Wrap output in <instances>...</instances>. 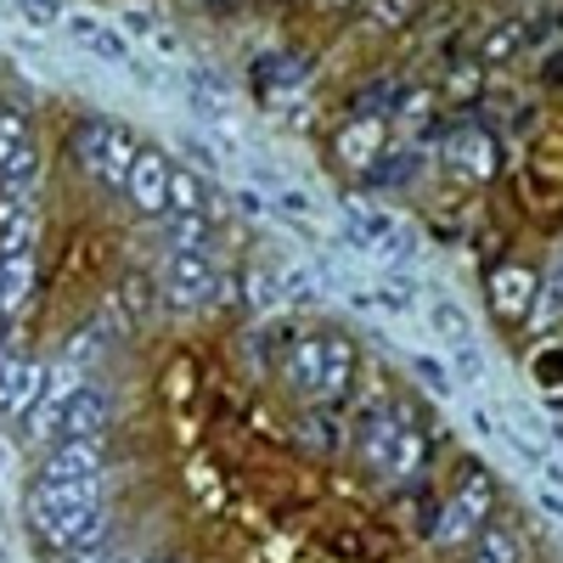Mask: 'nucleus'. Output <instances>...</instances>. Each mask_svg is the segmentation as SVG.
<instances>
[{"mask_svg":"<svg viewBox=\"0 0 563 563\" xmlns=\"http://www.w3.org/2000/svg\"><path fill=\"white\" fill-rule=\"evenodd\" d=\"M68 147H74L85 175H97L102 186H124V175L135 164V130L119 119H79Z\"/></svg>","mask_w":563,"mask_h":563,"instance_id":"f257e3e1","label":"nucleus"},{"mask_svg":"<svg viewBox=\"0 0 563 563\" xmlns=\"http://www.w3.org/2000/svg\"><path fill=\"white\" fill-rule=\"evenodd\" d=\"M158 294H164V305H175V310H203V305H214V299H220V276H214L209 254L169 249V260H164V271H158Z\"/></svg>","mask_w":563,"mask_h":563,"instance_id":"f03ea898","label":"nucleus"},{"mask_svg":"<svg viewBox=\"0 0 563 563\" xmlns=\"http://www.w3.org/2000/svg\"><path fill=\"white\" fill-rule=\"evenodd\" d=\"M169 158L158 153V147H135V164H130V175H124V186L119 192L135 203V214H169Z\"/></svg>","mask_w":563,"mask_h":563,"instance_id":"7ed1b4c3","label":"nucleus"},{"mask_svg":"<svg viewBox=\"0 0 563 563\" xmlns=\"http://www.w3.org/2000/svg\"><path fill=\"white\" fill-rule=\"evenodd\" d=\"M45 485H97L102 479V451L97 440H52L40 456Z\"/></svg>","mask_w":563,"mask_h":563,"instance_id":"20e7f679","label":"nucleus"},{"mask_svg":"<svg viewBox=\"0 0 563 563\" xmlns=\"http://www.w3.org/2000/svg\"><path fill=\"white\" fill-rule=\"evenodd\" d=\"M108 422V395L79 384L63 406H57V422H52V440H97Z\"/></svg>","mask_w":563,"mask_h":563,"instance_id":"39448f33","label":"nucleus"},{"mask_svg":"<svg viewBox=\"0 0 563 563\" xmlns=\"http://www.w3.org/2000/svg\"><path fill=\"white\" fill-rule=\"evenodd\" d=\"M102 530H108V512H102L97 496H90V501L68 507L63 519L45 530V541H52L57 552H90V547H102Z\"/></svg>","mask_w":563,"mask_h":563,"instance_id":"423d86ee","label":"nucleus"},{"mask_svg":"<svg viewBox=\"0 0 563 563\" xmlns=\"http://www.w3.org/2000/svg\"><path fill=\"white\" fill-rule=\"evenodd\" d=\"M339 158L350 164V169H378V158H384V147H389V135H384V119L378 113H361V119H350L344 130H339Z\"/></svg>","mask_w":563,"mask_h":563,"instance_id":"0eeeda50","label":"nucleus"},{"mask_svg":"<svg viewBox=\"0 0 563 563\" xmlns=\"http://www.w3.org/2000/svg\"><path fill=\"white\" fill-rule=\"evenodd\" d=\"M536 271L530 265H501V271H490V305L507 316V321H525L530 316V305H536Z\"/></svg>","mask_w":563,"mask_h":563,"instance_id":"6e6552de","label":"nucleus"},{"mask_svg":"<svg viewBox=\"0 0 563 563\" xmlns=\"http://www.w3.org/2000/svg\"><path fill=\"white\" fill-rule=\"evenodd\" d=\"M445 158H451V169L462 175V180H496V141L485 135V130H456L451 135V147H445Z\"/></svg>","mask_w":563,"mask_h":563,"instance_id":"1a4fd4ad","label":"nucleus"},{"mask_svg":"<svg viewBox=\"0 0 563 563\" xmlns=\"http://www.w3.org/2000/svg\"><path fill=\"white\" fill-rule=\"evenodd\" d=\"M45 384V366L29 355H12V366L0 372V417H29V406L40 400Z\"/></svg>","mask_w":563,"mask_h":563,"instance_id":"9d476101","label":"nucleus"},{"mask_svg":"<svg viewBox=\"0 0 563 563\" xmlns=\"http://www.w3.org/2000/svg\"><path fill=\"white\" fill-rule=\"evenodd\" d=\"M34 225H40L34 198L0 192V260L7 254H34Z\"/></svg>","mask_w":563,"mask_h":563,"instance_id":"9b49d317","label":"nucleus"},{"mask_svg":"<svg viewBox=\"0 0 563 563\" xmlns=\"http://www.w3.org/2000/svg\"><path fill=\"white\" fill-rule=\"evenodd\" d=\"M344 214H350V238L361 243V249H378V254H400V225L389 220V214H378L372 203H344Z\"/></svg>","mask_w":563,"mask_h":563,"instance_id":"f8f14e48","label":"nucleus"},{"mask_svg":"<svg viewBox=\"0 0 563 563\" xmlns=\"http://www.w3.org/2000/svg\"><path fill=\"white\" fill-rule=\"evenodd\" d=\"M34 299V254H7L0 260V316H23Z\"/></svg>","mask_w":563,"mask_h":563,"instance_id":"ddd939ff","label":"nucleus"},{"mask_svg":"<svg viewBox=\"0 0 563 563\" xmlns=\"http://www.w3.org/2000/svg\"><path fill=\"white\" fill-rule=\"evenodd\" d=\"M169 209H180V214H209L214 209V192H209V175H198V169H169Z\"/></svg>","mask_w":563,"mask_h":563,"instance_id":"4468645a","label":"nucleus"},{"mask_svg":"<svg viewBox=\"0 0 563 563\" xmlns=\"http://www.w3.org/2000/svg\"><path fill=\"white\" fill-rule=\"evenodd\" d=\"M68 29H74V40H85V52H97L102 63L130 68V45H124V34H119V29H108V23H97V18H74Z\"/></svg>","mask_w":563,"mask_h":563,"instance_id":"2eb2a0df","label":"nucleus"},{"mask_svg":"<svg viewBox=\"0 0 563 563\" xmlns=\"http://www.w3.org/2000/svg\"><path fill=\"white\" fill-rule=\"evenodd\" d=\"M384 474L389 479H411L417 467H422V434L417 429H406V422H395V434H389V445H384Z\"/></svg>","mask_w":563,"mask_h":563,"instance_id":"dca6fc26","label":"nucleus"},{"mask_svg":"<svg viewBox=\"0 0 563 563\" xmlns=\"http://www.w3.org/2000/svg\"><path fill=\"white\" fill-rule=\"evenodd\" d=\"M350 378H355V350L344 344V339H327V366H321V400H344V389H350Z\"/></svg>","mask_w":563,"mask_h":563,"instance_id":"f3484780","label":"nucleus"},{"mask_svg":"<svg viewBox=\"0 0 563 563\" xmlns=\"http://www.w3.org/2000/svg\"><path fill=\"white\" fill-rule=\"evenodd\" d=\"M119 23H124V34H135V40H147V45H153L158 57H180V40H175V29H169V23H158L153 12H141V7H130V12L119 18Z\"/></svg>","mask_w":563,"mask_h":563,"instance_id":"a211bd4d","label":"nucleus"},{"mask_svg":"<svg viewBox=\"0 0 563 563\" xmlns=\"http://www.w3.org/2000/svg\"><path fill=\"white\" fill-rule=\"evenodd\" d=\"M519 45H525V18H501V23L485 34V45H479V63H485V68H501V63L519 57Z\"/></svg>","mask_w":563,"mask_h":563,"instance_id":"6ab92c4d","label":"nucleus"},{"mask_svg":"<svg viewBox=\"0 0 563 563\" xmlns=\"http://www.w3.org/2000/svg\"><path fill=\"white\" fill-rule=\"evenodd\" d=\"M214 231H209V214H180L169 209V249H186V254H209Z\"/></svg>","mask_w":563,"mask_h":563,"instance_id":"aec40b11","label":"nucleus"},{"mask_svg":"<svg viewBox=\"0 0 563 563\" xmlns=\"http://www.w3.org/2000/svg\"><path fill=\"white\" fill-rule=\"evenodd\" d=\"M288 361H294V384L305 395H316L321 389V366H327V339H299Z\"/></svg>","mask_w":563,"mask_h":563,"instance_id":"412c9836","label":"nucleus"},{"mask_svg":"<svg viewBox=\"0 0 563 563\" xmlns=\"http://www.w3.org/2000/svg\"><path fill=\"white\" fill-rule=\"evenodd\" d=\"M474 530H479V519H474V512H467L462 501H451V507H440V519H434L429 541H440V547H462Z\"/></svg>","mask_w":563,"mask_h":563,"instance_id":"4be33fe9","label":"nucleus"},{"mask_svg":"<svg viewBox=\"0 0 563 563\" xmlns=\"http://www.w3.org/2000/svg\"><path fill=\"white\" fill-rule=\"evenodd\" d=\"M34 180H40V153L23 147L7 169H0V192H18V198H34Z\"/></svg>","mask_w":563,"mask_h":563,"instance_id":"5701e85b","label":"nucleus"},{"mask_svg":"<svg viewBox=\"0 0 563 563\" xmlns=\"http://www.w3.org/2000/svg\"><path fill=\"white\" fill-rule=\"evenodd\" d=\"M479 552L490 558V563H525V541L512 536V530H501V525H479Z\"/></svg>","mask_w":563,"mask_h":563,"instance_id":"b1692460","label":"nucleus"},{"mask_svg":"<svg viewBox=\"0 0 563 563\" xmlns=\"http://www.w3.org/2000/svg\"><path fill=\"white\" fill-rule=\"evenodd\" d=\"M456 501H462L467 512H474V519H485L490 501H496V479L485 474V467H467V474H462V490H456Z\"/></svg>","mask_w":563,"mask_h":563,"instance_id":"393cba45","label":"nucleus"},{"mask_svg":"<svg viewBox=\"0 0 563 563\" xmlns=\"http://www.w3.org/2000/svg\"><path fill=\"white\" fill-rule=\"evenodd\" d=\"M429 327L440 339H451V344H467V333H474V327H467V310L456 299H434L429 305Z\"/></svg>","mask_w":563,"mask_h":563,"instance_id":"a878e982","label":"nucleus"},{"mask_svg":"<svg viewBox=\"0 0 563 563\" xmlns=\"http://www.w3.org/2000/svg\"><path fill=\"white\" fill-rule=\"evenodd\" d=\"M23 147H34V141H29V119L18 108H0V169H7Z\"/></svg>","mask_w":563,"mask_h":563,"instance_id":"bb28decb","label":"nucleus"},{"mask_svg":"<svg viewBox=\"0 0 563 563\" xmlns=\"http://www.w3.org/2000/svg\"><path fill=\"white\" fill-rule=\"evenodd\" d=\"M451 378L456 384H485V355L474 344H456L451 350Z\"/></svg>","mask_w":563,"mask_h":563,"instance_id":"cd10ccee","label":"nucleus"},{"mask_svg":"<svg viewBox=\"0 0 563 563\" xmlns=\"http://www.w3.org/2000/svg\"><path fill=\"white\" fill-rule=\"evenodd\" d=\"M411 12H417V0H366V18L378 29H400Z\"/></svg>","mask_w":563,"mask_h":563,"instance_id":"c85d7f7f","label":"nucleus"},{"mask_svg":"<svg viewBox=\"0 0 563 563\" xmlns=\"http://www.w3.org/2000/svg\"><path fill=\"white\" fill-rule=\"evenodd\" d=\"M249 305H254L260 316H271V310L282 305V288H276L265 271H249Z\"/></svg>","mask_w":563,"mask_h":563,"instance_id":"c756f323","label":"nucleus"},{"mask_svg":"<svg viewBox=\"0 0 563 563\" xmlns=\"http://www.w3.org/2000/svg\"><path fill=\"white\" fill-rule=\"evenodd\" d=\"M12 7H18L34 29H57V23H63V0H12Z\"/></svg>","mask_w":563,"mask_h":563,"instance_id":"7c9ffc66","label":"nucleus"},{"mask_svg":"<svg viewBox=\"0 0 563 563\" xmlns=\"http://www.w3.org/2000/svg\"><path fill=\"white\" fill-rule=\"evenodd\" d=\"M411 366H417V378L429 384L434 395H451V372H445V366H440L434 355H411Z\"/></svg>","mask_w":563,"mask_h":563,"instance_id":"2f4dec72","label":"nucleus"},{"mask_svg":"<svg viewBox=\"0 0 563 563\" xmlns=\"http://www.w3.org/2000/svg\"><path fill=\"white\" fill-rule=\"evenodd\" d=\"M180 147H186V158H192L203 175H214V169H220V158H214V147H209L203 135H180Z\"/></svg>","mask_w":563,"mask_h":563,"instance_id":"473e14b6","label":"nucleus"},{"mask_svg":"<svg viewBox=\"0 0 563 563\" xmlns=\"http://www.w3.org/2000/svg\"><path fill=\"white\" fill-rule=\"evenodd\" d=\"M479 68H485V63H474V68H456V74H451V85H456L451 97H474V90H479Z\"/></svg>","mask_w":563,"mask_h":563,"instance_id":"72a5a7b5","label":"nucleus"},{"mask_svg":"<svg viewBox=\"0 0 563 563\" xmlns=\"http://www.w3.org/2000/svg\"><path fill=\"white\" fill-rule=\"evenodd\" d=\"M119 299H124V305H130L135 316H141V310H147V288H135V282H124V294H119Z\"/></svg>","mask_w":563,"mask_h":563,"instance_id":"f704fd0d","label":"nucleus"},{"mask_svg":"<svg viewBox=\"0 0 563 563\" xmlns=\"http://www.w3.org/2000/svg\"><path fill=\"white\" fill-rule=\"evenodd\" d=\"M79 563H124V558L108 552V547H90V552H79Z\"/></svg>","mask_w":563,"mask_h":563,"instance_id":"c9c22d12","label":"nucleus"},{"mask_svg":"<svg viewBox=\"0 0 563 563\" xmlns=\"http://www.w3.org/2000/svg\"><path fill=\"white\" fill-rule=\"evenodd\" d=\"M135 563H175V558H135Z\"/></svg>","mask_w":563,"mask_h":563,"instance_id":"e433bc0d","label":"nucleus"},{"mask_svg":"<svg viewBox=\"0 0 563 563\" xmlns=\"http://www.w3.org/2000/svg\"><path fill=\"white\" fill-rule=\"evenodd\" d=\"M327 7H355V0H327Z\"/></svg>","mask_w":563,"mask_h":563,"instance_id":"4c0bfd02","label":"nucleus"},{"mask_svg":"<svg viewBox=\"0 0 563 563\" xmlns=\"http://www.w3.org/2000/svg\"><path fill=\"white\" fill-rule=\"evenodd\" d=\"M467 563H490V558H485V552H474V558H467Z\"/></svg>","mask_w":563,"mask_h":563,"instance_id":"58836bf2","label":"nucleus"}]
</instances>
